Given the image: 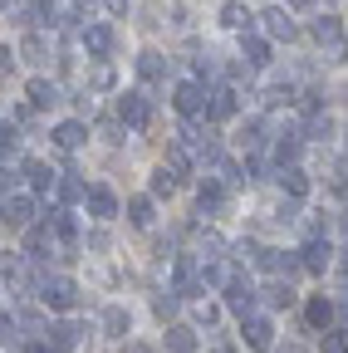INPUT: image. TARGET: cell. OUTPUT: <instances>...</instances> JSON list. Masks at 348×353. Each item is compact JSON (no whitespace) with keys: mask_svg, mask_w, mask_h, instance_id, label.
Returning <instances> with one entry per match:
<instances>
[{"mask_svg":"<svg viewBox=\"0 0 348 353\" xmlns=\"http://www.w3.org/2000/svg\"><path fill=\"white\" fill-rule=\"evenodd\" d=\"M324 353H348V343H343L338 334H329V339H324Z\"/></svg>","mask_w":348,"mask_h":353,"instance_id":"cell-42","label":"cell"},{"mask_svg":"<svg viewBox=\"0 0 348 353\" xmlns=\"http://www.w3.org/2000/svg\"><path fill=\"white\" fill-rule=\"evenodd\" d=\"M167 172L177 176V182H187V172H192V157H187L182 148H172V152H167Z\"/></svg>","mask_w":348,"mask_h":353,"instance_id":"cell-33","label":"cell"},{"mask_svg":"<svg viewBox=\"0 0 348 353\" xmlns=\"http://www.w3.org/2000/svg\"><path fill=\"white\" fill-rule=\"evenodd\" d=\"M245 64L250 69H265L270 64V39H245Z\"/></svg>","mask_w":348,"mask_h":353,"instance_id":"cell-26","label":"cell"},{"mask_svg":"<svg viewBox=\"0 0 348 353\" xmlns=\"http://www.w3.org/2000/svg\"><path fill=\"white\" fill-rule=\"evenodd\" d=\"M275 157L294 167V157H299V132H280V143H275Z\"/></svg>","mask_w":348,"mask_h":353,"instance_id":"cell-32","label":"cell"},{"mask_svg":"<svg viewBox=\"0 0 348 353\" xmlns=\"http://www.w3.org/2000/svg\"><path fill=\"white\" fill-rule=\"evenodd\" d=\"M172 187H177V176H172L167 167H157L152 172V196H172Z\"/></svg>","mask_w":348,"mask_h":353,"instance_id":"cell-35","label":"cell"},{"mask_svg":"<svg viewBox=\"0 0 348 353\" xmlns=\"http://www.w3.org/2000/svg\"><path fill=\"white\" fill-rule=\"evenodd\" d=\"M6 6H10V0H6Z\"/></svg>","mask_w":348,"mask_h":353,"instance_id":"cell-50","label":"cell"},{"mask_svg":"<svg viewBox=\"0 0 348 353\" xmlns=\"http://www.w3.org/2000/svg\"><path fill=\"white\" fill-rule=\"evenodd\" d=\"M59 196H64V201H79V196H89V187L79 182V172H64V176H59Z\"/></svg>","mask_w":348,"mask_h":353,"instance_id":"cell-30","label":"cell"},{"mask_svg":"<svg viewBox=\"0 0 348 353\" xmlns=\"http://www.w3.org/2000/svg\"><path fill=\"white\" fill-rule=\"evenodd\" d=\"M285 353H304V348H285Z\"/></svg>","mask_w":348,"mask_h":353,"instance_id":"cell-49","label":"cell"},{"mask_svg":"<svg viewBox=\"0 0 348 353\" xmlns=\"http://www.w3.org/2000/svg\"><path fill=\"white\" fill-rule=\"evenodd\" d=\"M25 15H30V25H50V30H54V25H64V20H59V10H54V0H34Z\"/></svg>","mask_w":348,"mask_h":353,"instance_id":"cell-22","label":"cell"},{"mask_svg":"<svg viewBox=\"0 0 348 353\" xmlns=\"http://www.w3.org/2000/svg\"><path fill=\"white\" fill-rule=\"evenodd\" d=\"M25 353H54V348H50V343H30Z\"/></svg>","mask_w":348,"mask_h":353,"instance_id":"cell-45","label":"cell"},{"mask_svg":"<svg viewBox=\"0 0 348 353\" xmlns=\"http://www.w3.org/2000/svg\"><path fill=\"white\" fill-rule=\"evenodd\" d=\"M309 324L314 329H324V324H334V304L319 294V299H309Z\"/></svg>","mask_w":348,"mask_h":353,"instance_id":"cell-31","label":"cell"},{"mask_svg":"<svg viewBox=\"0 0 348 353\" xmlns=\"http://www.w3.org/2000/svg\"><path fill=\"white\" fill-rule=\"evenodd\" d=\"M260 143H265V123H260V118L240 123V148H245V152H255Z\"/></svg>","mask_w":348,"mask_h":353,"instance_id":"cell-27","label":"cell"},{"mask_svg":"<svg viewBox=\"0 0 348 353\" xmlns=\"http://www.w3.org/2000/svg\"><path fill=\"white\" fill-rule=\"evenodd\" d=\"M221 25H226V30H236V34H250L255 15H250L245 6H226V10H221Z\"/></svg>","mask_w":348,"mask_h":353,"instance_id":"cell-19","label":"cell"},{"mask_svg":"<svg viewBox=\"0 0 348 353\" xmlns=\"http://www.w3.org/2000/svg\"><path fill=\"white\" fill-rule=\"evenodd\" d=\"M196 206H201V211H221V206H226V187H221V182H201Z\"/></svg>","mask_w":348,"mask_h":353,"instance_id":"cell-20","label":"cell"},{"mask_svg":"<svg viewBox=\"0 0 348 353\" xmlns=\"http://www.w3.org/2000/svg\"><path fill=\"white\" fill-rule=\"evenodd\" d=\"M127 221H133V226H152V201L133 196V201H127Z\"/></svg>","mask_w":348,"mask_h":353,"instance_id":"cell-29","label":"cell"},{"mask_svg":"<svg viewBox=\"0 0 348 353\" xmlns=\"http://www.w3.org/2000/svg\"><path fill=\"white\" fill-rule=\"evenodd\" d=\"M211 353H236V348H211Z\"/></svg>","mask_w":348,"mask_h":353,"instance_id":"cell-48","label":"cell"},{"mask_svg":"<svg viewBox=\"0 0 348 353\" xmlns=\"http://www.w3.org/2000/svg\"><path fill=\"white\" fill-rule=\"evenodd\" d=\"M314 39L329 50V59H343L348 54V44H343V30H338V20L334 15H324V20H314Z\"/></svg>","mask_w":348,"mask_h":353,"instance_id":"cell-6","label":"cell"},{"mask_svg":"<svg viewBox=\"0 0 348 353\" xmlns=\"http://www.w3.org/2000/svg\"><path fill=\"white\" fill-rule=\"evenodd\" d=\"M265 299H270L275 309H289V304H294V290H289L285 280H275V285H265Z\"/></svg>","mask_w":348,"mask_h":353,"instance_id":"cell-34","label":"cell"},{"mask_svg":"<svg viewBox=\"0 0 348 353\" xmlns=\"http://www.w3.org/2000/svg\"><path fill=\"white\" fill-rule=\"evenodd\" d=\"M103 6H108V10H127V0H103Z\"/></svg>","mask_w":348,"mask_h":353,"instance_id":"cell-47","label":"cell"},{"mask_svg":"<svg viewBox=\"0 0 348 353\" xmlns=\"http://www.w3.org/2000/svg\"><path fill=\"white\" fill-rule=\"evenodd\" d=\"M0 148H6V152H15V148H20V132H15V123H6V128H0Z\"/></svg>","mask_w":348,"mask_h":353,"instance_id":"cell-38","label":"cell"},{"mask_svg":"<svg viewBox=\"0 0 348 353\" xmlns=\"http://www.w3.org/2000/svg\"><path fill=\"white\" fill-rule=\"evenodd\" d=\"M123 353H157L152 343H123Z\"/></svg>","mask_w":348,"mask_h":353,"instance_id":"cell-43","label":"cell"},{"mask_svg":"<svg viewBox=\"0 0 348 353\" xmlns=\"http://www.w3.org/2000/svg\"><path fill=\"white\" fill-rule=\"evenodd\" d=\"M299 255H304V270H314V275H324V270H329V255H334V245L314 236V241H309V245H304Z\"/></svg>","mask_w":348,"mask_h":353,"instance_id":"cell-14","label":"cell"},{"mask_svg":"<svg viewBox=\"0 0 348 353\" xmlns=\"http://www.w3.org/2000/svg\"><path fill=\"white\" fill-rule=\"evenodd\" d=\"M99 324H103L108 339H127V329H133V314H127V304H108L103 314H99Z\"/></svg>","mask_w":348,"mask_h":353,"instance_id":"cell-10","label":"cell"},{"mask_svg":"<svg viewBox=\"0 0 348 353\" xmlns=\"http://www.w3.org/2000/svg\"><path fill=\"white\" fill-rule=\"evenodd\" d=\"M196 319H201V324H206V329H211V324H216V319H221V309H216V304H201V309H196Z\"/></svg>","mask_w":348,"mask_h":353,"instance_id":"cell-40","label":"cell"},{"mask_svg":"<svg viewBox=\"0 0 348 353\" xmlns=\"http://www.w3.org/2000/svg\"><path fill=\"white\" fill-rule=\"evenodd\" d=\"M304 138H314V143H329V138H334V118H329V113H314L309 123H304Z\"/></svg>","mask_w":348,"mask_h":353,"instance_id":"cell-25","label":"cell"},{"mask_svg":"<svg viewBox=\"0 0 348 353\" xmlns=\"http://www.w3.org/2000/svg\"><path fill=\"white\" fill-rule=\"evenodd\" d=\"M289 10H314V0H285Z\"/></svg>","mask_w":348,"mask_h":353,"instance_id":"cell-44","label":"cell"},{"mask_svg":"<svg viewBox=\"0 0 348 353\" xmlns=\"http://www.w3.org/2000/svg\"><path fill=\"white\" fill-rule=\"evenodd\" d=\"M260 20H265V34H270V39H294V34H299V25L289 20V10H280V6L265 10Z\"/></svg>","mask_w":348,"mask_h":353,"instance_id":"cell-13","label":"cell"},{"mask_svg":"<svg viewBox=\"0 0 348 353\" xmlns=\"http://www.w3.org/2000/svg\"><path fill=\"white\" fill-rule=\"evenodd\" d=\"M167 348H172V353H196V334H192L187 324L167 329Z\"/></svg>","mask_w":348,"mask_h":353,"instance_id":"cell-23","label":"cell"},{"mask_svg":"<svg viewBox=\"0 0 348 353\" xmlns=\"http://www.w3.org/2000/svg\"><path fill=\"white\" fill-rule=\"evenodd\" d=\"M206 118H211V123H226V118H236V94H231V88L211 94V108H206Z\"/></svg>","mask_w":348,"mask_h":353,"instance_id":"cell-16","label":"cell"},{"mask_svg":"<svg viewBox=\"0 0 348 353\" xmlns=\"http://www.w3.org/2000/svg\"><path fill=\"white\" fill-rule=\"evenodd\" d=\"M20 54H25L30 64H39V59H45V39H39V34H25V44H20Z\"/></svg>","mask_w":348,"mask_h":353,"instance_id":"cell-36","label":"cell"},{"mask_svg":"<svg viewBox=\"0 0 348 353\" xmlns=\"http://www.w3.org/2000/svg\"><path fill=\"white\" fill-rule=\"evenodd\" d=\"M39 299H45L50 309H64V314H69V309H79V285L64 280V275H54V280L39 285Z\"/></svg>","mask_w":348,"mask_h":353,"instance_id":"cell-3","label":"cell"},{"mask_svg":"<svg viewBox=\"0 0 348 353\" xmlns=\"http://www.w3.org/2000/svg\"><path fill=\"white\" fill-rule=\"evenodd\" d=\"M280 187H285L289 196H304V192H309V176H304L299 167H285V172H280Z\"/></svg>","mask_w":348,"mask_h":353,"instance_id":"cell-28","label":"cell"},{"mask_svg":"<svg viewBox=\"0 0 348 353\" xmlns=\"http://www.w3.org/2000/svg\"><path fill=\"white\" fill-rule=\"evenodd\" d=\"M50 226H54V236L74 241V216H69V211H54V216H50Z\"/></svg>","mask_w":348,"mask_h":353,"instance_id":"cell-37","label":"cell"},{"mask_svg":"<svg viewBox=\"0 0 348 353\" xmlns=\"http://www.w3.org/2000/svg\"><path fill=\"white\" fill-rule=\"evenodd\" d=\"M83 138H89V123H83V118H69V123L54 128V148H64V152L83 148Z\"/></svg>","mask_w":348,"mask_h":353,"instance_id":"cell-11","label":"cell"},{"mask_svg":"<svg viewBox=\"0 0 348 353\" xmlns=\"http://www.w3.org/2000/svg\"><path fill=\"white\" fill-rule=\"evenodd\" d=\"M201 285H206V265H196L192 255H177V265H172V294L192 299V294H201Z\"/></svg>","mask_w":348,"mask_h":353,"instance_id":"cell-1","label":"cell"},{"mask_svg":"<svg viewBox=\"0 0 348 353\" xmlns=\"http://www.w3.org/2000/svg\"><path fill=\"white\" fill-rule=\"evenodd\" d=\"M240 339H245L255 353H265V348L275 343V324H270L265 314H245V324H240Z\"/></svg>","mask_w":348,"mask_h":353,"instance_id":"cell-4","label":"cell"},{"mask_svg":"<svg viewBox=\"0 0 348 353\" xmlns=\"http://www.w3.org/2000/svg\"><path fill=\"white\" fill-rule=\"evenodd\" d=\"M30 221H34V201L20 196V192H10V196H6V226H10V231H25Z\"/></svg>","mask_w":348,"mask_h":353,"instance_id":"cell-8","label":"cell"},{"mask_svg":"<svg viewBox=\"0 0 348 353\" xmlns=\"http://www.w3.org/2000/svg\"><path fill=\"white\" fill-rule=\"evenodd\" d=\"M79 339H83V329H79L74 319H59V324H50V348H54V353H69V348H79Z\"/></svg>","mask_w":348,"mask_h":353,"instance_id":"cell-12","label":"cell"},{"mask_svg":"<svg viewBox=\"0 0 348 353\" xmlns=\"http://www.w3.org/2000/svg\"><path fill=\"white\" fill-rule=\"evenodd\" d=\"M25 176H30V187H34V192H50V187H59V176H54L45 162H25Z\"/></svg>","mask_w":348,"mask_h":353,"instance_id":"cell-21","label":"cell"},{"mask_svg":"<svg viewBox=\"0 0 348 353\" xmlns=\"http://www.w3.org/2000/svg\"><path fill=\"white\" fill-rule=\"evenodd\" d=\"M226 304H231V309H236V314L245 319V314H250V309H255V285H250L245 275H236V280L226 285Z\"/></svg>","mask_w":348,"mask_h":353,"instance_id":"cell-9","label":"cell"},{"mask_svg":"<svg viewBox=\"0 0 348 353\" xmlns=\"http://www.w3.org/2000/svg\"><path fill=\"white\" fill-rule=\"evenodd\" d=\"M113 44H118L113 25H83V50H89L94 59H108V54H113Z\"/></svg>","mask_w":348,"mask_h":353,"instance_id":"cell-7","label":"cell"},{"mask_svg":"<svg viewBox=\"0 0 348 353\" xmlns=\"http://www.w3.org/2000/svg\"><path fill=\"white\" fill-rule=\"evenodd\" d=\"M83 201H89V211H94L99 221H108V216H118V196H113L108 187H89V196H83Z\"/></svg>","mask_w":348,"mask_h":353,"instance_id":"cell-15","label":"cell"},{"mask_svg":"<svg viewBox=\"0 0 348 353\" xmlns=\"http://www.w3.org/2000/svg\"><path fill=\"white\" fill-rule=\"evenodd\" d=\"M152 309H157V319H167V314H172V309H177V294H167V299L157 294V299H152Z\"/></svg>","mask_w":348,"mask_h":353,"instance_id":"cell-39","label":"cell"},{"mask_svg":"<svg viewBox=\"0 0 348 353\" xmlns=\"http://www.w3.org/2000/svg\"><path fill=\"white\" fill-rule=\"evenodd\" d=\"M138 74H143L147 83H157V79H167V54H157V50H147V54H138Z\"/></svg>","mask_w":348,"mask_h":353,"instance_id":"cell-17","label":"cell"},{"mask_svg":"<svg viewBox=\"0 0 348 353\" xmlns=\"http://www.w3.org/2000/svg\"><path fill=\"white\" fill-rule=\"evenodd\" d=\"M172 108H177L182 118H196V113L211 108V94H206L196 79H187V83H177V94H172Z\"/></svg>","mask_w":348,"mask_h":353,"instance_id":"cell-2","label":"cell"},{"mask_svg":"<svg viewBox=\"0 0 348 353\" xmlns=\"http://www.w3.org/2000/svg\"><path fill=\"white\" fill-rule=\"evenodd\" d=\"M338 319H343V329H348V294H343V304H338Z\"/></svg>","mask_w":348,"mask_h":353,"instance_id":"cell-46","label":"cell"},{"mask_svg":"<svg viewBox=\"0 0 348 353\" xmlns=\"http://www.w3.org/2000/svg\"><path fill=\"white\" fill-rule=\"evenodd\" d=\"M280 103H289V88H270L265 94V108H280Z\"/></svg>","mask_w":348,"mask_h":353,"instance_id":"cell-41","label":"cell"},{"mask_svg":"<svg viewBox=\"0 0 348 353\" xmlns=\"http://www.w3.org/2000/svg\"><path fill=\"white\" fill-rule=\"evenodd\" d=\"M118 118H123L127 128H147V123H152V103H147V94H127V99H118Z\"/></svg>","mask_w":348,"mask_h":353,"instance_id":"cell-5","label":"cell"},{"mask_svg":"<svg viewBox=\"0 0 348 353\" xmlns=\"http://www.w3.org/2000/svg\"><path fill=\"white\" fill-rule=\"evenodd\" d=\"M30 103H34V108H54V103H59V88H54L50 79H30Z\"/></svg>","mask_w":348,"mask_h":353,"instance_id":"cell-18","label":"cell"},{"mask_svg":"<svg viewBox=\"0 0 348 353\" xmlns=\"http://www.w3.org/2000/svg\"><path fill=\"white\" fill-rule=\"evenodd\" d=\"M118 83V69L103 59V64H94V74H89V88H94V94H108V88Z\"/></svg>","mask_w":348,"mask_h":353,"instance_id":"cell-24","label":"cell"}]
</instances>
